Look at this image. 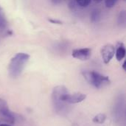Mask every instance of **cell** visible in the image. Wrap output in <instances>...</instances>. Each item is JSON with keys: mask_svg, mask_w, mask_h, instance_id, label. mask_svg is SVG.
Here are the masks:
<instances>
[{"mask_svg": "<svg viewBox=\"0 0 126 126\" xmlns=\"http://www.w3.org/2000/svg\"><path fill=\"white\" fill-rule=\"evenodd\" d=\"M30 59V55L24 52H18L10 60L8 66V72L10 77L17 78L22 73L26 64Z\"/></svg>", "mask_w": 126, "mask_h": 126, "instance_id": "cell-1", "label": "cell"}, {"mask_svg": "<svg viewBox=\"0 0 126 126\" xmlns=\"http://www.w3.org/2000/svg\"><path fill=\"white\" fill-rule=\"evenodd\" d=\"M86 80L97 89H101L110 84V79L108 76L103 75L94 71H85L82 72Z\"/></svg>", "mask_w": 126, "mask_h": 126, "instance_id": "cell-2", "label": "cell"}, {"mask_svg": "<svg viewBox=\"0 0 126 126\" xmlns=\"http://www.w3.org/2000/svg\"><path fill=\"white\" fill-rule=\"evenodd\" d=\"M100 54L103 62L106 64H108L114 56L115 47L113 44H107L102 47L100 50Z\"/></svg>", "mask_w": 126, "mask_h": 126, "instance_id": "cell-3", "label": "cell"}, {"mask_svg": "<svg viewBox=\"0 0 126 126\" xmlns=\"http://www.w3.org/2000/svg\"><path fill=\"white\" fill-rule=\"evenodd\" d=\"M72 55L73 58L80 60V61H86L89 59L92 55V49L90 48H80L75 49L72 51Z\"/></svg>", "mask_w": 126, "mask_h": 126, "instance_id": "cell-4", "label": "cell"}, {"mask_svg": "<svg viewBox=\"0 0 126 126\" xmlns=\"http://www.w3.org/2000/svg\"><path fill=\"white\" fill-rule=\"evenodd\" d=\"M0 117L4 122L13 124L15 123V117L13 114L9 110L7 106L0 108Z\"/></svg>", "mask_w": 126, "mask_h": 126, "instance_id": "cell-5", "label": "cell"}, {"mask_svg": "<svg viewBox=\"0 0 126 126\" xmlns=\"http://www.w3.org/2000/svg\"><path fill=\"white\" fill-rule=\"evenodd\" d=\"M126 47L123 43L119 42L117 43V48H115V55L116 58L118 61H121L126 56Z\"/></svg>", "mask_w": 126, "mask_h": 126, "instance_id": "cell-6", "label": "cell"}, {"mask_svg": "<svg viewBox=\"0 0 126 126\" xmlns=\"http://www.w3.org/2000/svg\"><path fill=\"white\" fill-rule=\"evenodd\" d=\"M106 120V115L104 114H98L94 116V117L92 119L93 123L97 124H103L105 123Z\"/></svg>", "mask_w": 126, "mask_h": 126, "instance_id": "cell-7", "label": "cell"}, {"mask_svg": "<svg viewBox=\"0 0 126 126\" xmlns=\"http://www.w3.org/2000/svg\"><path fill=\"white\" fill-rule=\"evenodd\" d=\"M7 21L6 17L4 16L2 9L0 7V29L4 30L7 27Z\"/></svg>", "mask_w": 126, "mask_h": 126, "instance_id": "cell-8", "label": "cell"}, {"mask_svg": "<svg viewBox=\"0 0 126 126\" xmlns=\"http://www.w3.org/2000/svg\"><path fill=\"white\" fill-rule=\"evenodd\" d=\"M100 18V12L98 10H94L92 12L91 14V21L92 22L97 21Z\"/></svg>", "mask_w": 126, "mask_h": 126, "instance_id": "cell-9", "label": "cell"}, {"mask_svg": "<svg viewBox=\"0 0 126 126\" xmlns=\"http://www.w3.org/2000/svg\"><path fill=\"white\" fill-rule=\"evenodd\" d=\"M126 12L125 11H122L119 14V17H118V24L122 25V24H124L125 25V23H126Z\"/></svg>", "mask_w": 126, "mask_h": 126, "instance_id": "cell-10", "label": "cell"}, {"mask_svg": "<svg viewBox=\"0 0 126 126\" xmlns=\"http://www.w3.org/2000/svg\"><path fill=\"white\" fill-rule=\"evenodd\" d=\"M91 1L92 0H76V2H77L78 5H79L80 7H86L90 4Z\"/></svg>", "mask_w": 126, "mask_h": 126, "instance_id": "cell-11", "label": "cell"}, {"mask_svg": "<svg viewBox=\"0 0 126 126\" xmlns=\"http://www.w3.org/2000/svg\"><path fill=\"white\" fill-rule=\"evenodd\" d=\"M117 0H106V6L109 8L113 7L116 3H117Z\"/></svg>", "mask_w": 126, "mask_h": 126, "instance_id": "cell-12", "label": "cell"}, {"mask_svg": "<svg viewBox=\"0 0 126 126\" xmlns=\"http://www.w3.org/2000/svg\"><path fill=\"white\" fill-rule=\"evenodd\" d=\"M48 20L49 22H51L52 24H62V21H61L59 20H55V19H52V18H49Z\"/></svg>", "mask_w": 126, "mask_h": 126, "instance_id": "cell-13", "label": "cell"}, {"mask_svg": "<svg viewBox=\"0 0 126 126\" xmlns=\"http://www.w3.org/2000/svg\"><path fill=\"white\" fill-rule=\"evenodd\" d=\"M7 106L6 101L4 100L1 99V98H0V108H1V107H3V106Z\"/></svg>", "mask_w": 126, "mask_h": 126, "instance_id": "cell-14", "label": "cell"}, {"mask_svg": "<svg viewBox=\"0 0 126 126\" xmlns=\"http://www.w3.org/2000/svg\"><path fill=\"white\" fill-rule=\"evenodd\" d=\"M0 126H8V125H7V124H1V125H0Z\"/></svg>", "mask_w": 126, "mask_h": 126, "instance_id": "cell-15", "label": "cell"}, {"mask_svg": "<svg viewBox=\"0 0 126 126\" xmlns=\"http://www.w3.org/2000/svg\"><path fill=\"white\" fill-rule=\"evenodd\" d=\"M95 1H96L97 2H100V1H103V0H95Z\"/></svg>", "mask_w": 126, "mask_h": 126, "instance_id": "cell-16", "label": "cell"}]
</instances>
